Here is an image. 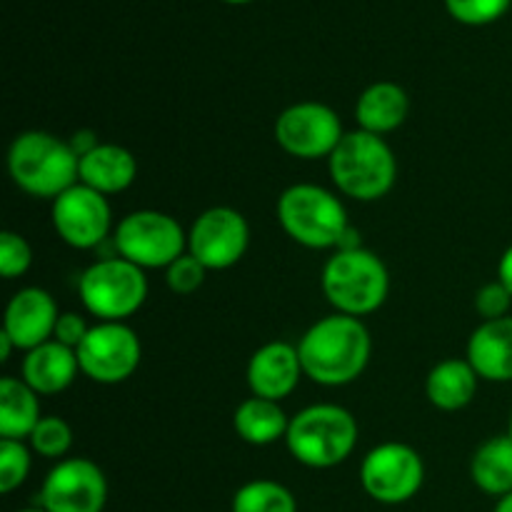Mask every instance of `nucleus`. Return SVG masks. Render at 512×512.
<instances>
[{
	"mask_svg": "<svg viewBox=\"0 0 512 512\" xmlns=\"http://www.w3.org/2000/svg\"><path fill=\"white\" fill-rule=\"evenodd\" d=\"M68 143H70V148L75 150V155H78V158H83V155H88L90 150L98 148L100 140L95 138L93 130H78V133H75Z\"/></svg>",
	"mask_w": 512,
	"mask_h": 512,
	"instance_id": "nucleus-33",
	"label": "nucleus"
},
{
	"mask_svg": "<svg viewBox=\"0 0 512 512\" xmlns=\"http://www.w3.org/2000/svg\"><path fill=\"white\" fill-rule=\"evenodd\" d=\"M300 375L305 373L300 365L298 345L283 343V340L258 348L248 363V385L253 395L275 400V403L288 398L298 388Z\"/></svg>",
	"mask_w": 512,
	"mask_h": 512,
	"instance_id": "nucleus-16",
	"label": "nucleus"
},
{
	"mask_svg": "<svg viewBox=\"0 0 512 512\" xmlns=\"http://www.w3.org/2000/svg\"><path fill=\"white\" fill-rule=\"evenodd\" d=\"M323 293L338 313L363 318L385 303L390 290V275L383 260L370 250H338L325 263Z\"/></svg>",
	"mask_w": 512,
	"mask_h": 512,
	"instance_id": "nucleus-5",
	"label": "nucleus"
},
{
	"mask_svg": "<svg viewBox=\"0 0 512 512\" xmlns=\"http://www.w3.org/2000/svg\"><path fill=\"white\" fill-rule=\"evenodd\" d=\"M493 512H512V493L505 495V498H500Z\"/></svg>",
	"mask_w": 512,
	"mask_h": 512,
	"instance_id": "nucleus-36",
	"label": "nucleus"
},
{
	"mask_svg": "<svg viewBox=\"0 0 512 512\" xmlns=\"http://www.w3.org/2000/svg\"><path fill=\"white\" fill-rule=\"evenodd\" d=\"M408 110V93L398 83L380 80L360 93L358 105H355V120H358L360 130L383 138L385 133H393L405 123Z\"/></svg>",
	"mask_w": 512,
	"mask_h": 512,
	"instance_id": "nucleus-20",
	"label": "nucleus"
},
{
	"mask_svg": "<svg viewBox=\"0 0 512 512\" xmlns=\"http://www.w3.org/2000/svg\"><path fill=\"white\" fill-rule=\"evenodd\" d=\"M138 178V160L128 148L100 143L80 158V183L103 195L123 193Z\"/></svg>",
	"mask_w": 512,
	"mask_h": 512,
	"instance_id": "nucleus-19",
	"label": "nucleus"
},
{
	"mask_svg": "<svg viewBox=\"0 0 512 512\" xmlns=\"http://www.w3.org/2000/svg\"><path fill=\"white\" fill-rule=\"evenodd\" d=\"M108 503V480L100 465L88 458L60 460L40 488L45 512H103Z\"/></svg>",
	"mask_w": 512,
	"mask_h": 512,
	"instance_id": "nucleus-12",
	"label": "nucleus"
},
{
	"mask_svg": "<svg viewBox=\"0 0 512 512\" xmlns=\"http://www.w3.org/2000/svg\"><path fill=\"white\" fill-rule=\"evenodd\" d=\"M248 220L233 208H210L198 215L188 233V253L208 270H228L248 250Z\"/></svg>",
	"mask_w": 512,
	"mask_h": 512,
	"instance_id": "nucleus-14",
	"label": "nucleus"
},
{
	"mask_svg": "<svg viewBox=\"0 0 512 512\" xmlns=\"http://www.w3.org/2000/svg\"><path fill=\"white\" fill-rule=\"evenodd\" d=\"M370 333L360 318L335 313L310 325L298 343L305 378L328 388H340L363 375L368 368Z\"/></svg>",
	"mask_w": 512,
	"mask_h": 512,
	"instance_id": "nucleus-1",
	"label": "nucleus"
},
{
	"mask_svg": "<svg viewBox=\"0 0 512 512\" xmlns=\"http://www.w3.org/2000/svg\"><path fill=\"white\" fill-rule=\"evenodd\" d=\"M512 0H445V8L458 23L483 28L495 23L510 10Z\"/></svg>",
	"mask_w": 512,
	"mask_h": 512,
	"instance_id": "nucleus-28",
	"label": "nucleus"
},
{
	"mask_svg": "<svg viewBox=\"0 0 512 512\" xmlns=\"http://www.w3.org/2000/svg\"><path fill=\"white\" fill-rule=\"evenodd\" d=\"M508 435L512 438V413H510V420H508Z\"/></svg>",
	"mask_w": 512,
	"mask_h": 512,
	"instance_id": "nucleus-39",
	"label": "nucleus"
},
{
	"mask_svg": "<svg viewBox=\"0 0 512 512\" xmlns=\"http://www.w3.org/2000/svg\"><path fill=\"white\" fill-rule=\"evenodd\" d=\"M468 363L480 380L510 383L512 380V318L483 320L468 340Z\"/></svg>",
	"mask_w": 512,
	"mask_h": 512,
	"instance_id": "nucleus-17",
	"label": "nucleus"
},
{
	"mask_svg": "<svg viewBox=\"0 0 512 512\" xmlns=\"http://www.w3.org/2000/svg\"><path fill=\"white\" fill-rule=\"evenodd\" d=\"M510 305H512V295L500 280H493V283L483 285V288L475 293V310L483 315V320L508 318Z\"/></svg>",
	"mask_w": 512,
	"mask_h": 512,
	"instance_id": "nucleus-31",
	"label": "nucleus"
},
{
	"mask_svg": "<svg viewBox=\"0 0 512 512\" xmlns=\"http://www.w3.org/2000/svg\"><path fill=\"white\" fill-rule=\"evenodd\" d=\"M8 173L23 193L55 200L80 183V158L68 140L45 130H28L10 143Z\"/></svg>",
	"mask_w": 512,
	"mask_h": 512,
	"instance_id": "nucleus-2",
	"label": "nucleus"
},
{
	"mask_svg": "<svg viewBox=\"0 0 512 512\" xmlns=\"http://www.w3.org/2000/svg\"><path fill=\"white\" fill-rule=\"evenodd\" d=\"M343 135L338 113L313 100L290 105L275 120V140L293 158H330Z\"/></svg>",
	"mask_w": 512,
	"mask_h": 512,
	"instance_id": "nucleus-11",
	"label": "nucleus"
},
{
	"mask_svg": "<svg viewBox=\"0 0 512 512\" xmlns=\"http://www.w3.org/2000/svg\"><path fill=\"white\" fill-rule=\"evenodd\" d=\"M18 512H45L43 508H23V510H18Z\"/></svg>",
	"mask_w": 512,
	"mask_h": 512,
	"instance_id": "nucleus-38",
	"label": "nucleus"
},
{
	"mask_svg": "<svg viewBox=\"0 0 512 512\" xmlns=\"http://www.w3.org/2000/svg\"><path fill=\"white\" fill-rule=\"evenodd\" d=\"M75 353L85 378L100 385H118L138 370L143 348L135 330L125 323H100L88 330Z\"/></svg>",
	"mask_w": 512,
	"mask_h": 512,
	"instance_id": "nucleus-10",
	"label": "nucleus"
},
{
	"mask_svg": "<svg viewBox=\"0 0 512 512\" xmlns=\"http://www.w3.org/2000/svg\"><path fill=\"white\" fill-rule=\"evenodd\" d=\"M280 228L298 245L310 250H338L348 233V213L343 203L320 185H290L278 200Z\"/></svg>",
	"mask_w": 512,
	"mask_h": 512,
	"instance_id": "nucleus-6",
	"label": "nucleus"
},
{
	"mask_svg": "<svg viewBox=\"0 0 512 512\" xmlns=\"http://www.w3.org/2000/svg\"><path fill=\"white\" fill-rule=\"evenodd\" d=\"M478 380L480 375L475 373L468 360L448 358L430 370L425 393L435 408L455 413V410H463L473 403L475 393H478Z\"/></svg>",
	"mask_w": 512,
	"mask_h": 512,
	"instance_id": "nucleus-21",
	"label": "nucleus"
},
{
	"mask_svg": "<svg viewBox=\"0 0 512 512\" xmlns=\"http://www.w3.org/2000/svg\"><path fill=\"white\" fill-rule=\"evenodd\" d=\"M498 280L505 285V288L510 290V295H512V245H510L508 250H505L503 258H500V263H498Z\"/></svg>",
	"mask_w": 512,
	"mask_h": 512,
	"instance_id": "nucleus-34",
	"label": "nucleus"
},
{
	"mask_svg": "<svg viewBox=\"0 0 512 512\" xmlns=\"http://www.w3.org/2000/svg\"><path fill=\"white\" fill-rule=\"evenodd\" d=\"M30 263H33V248H30L28 240L13 230L0 233V273H3V278H20V275L28 273Z\"/></svg>",
	"mask_w": 512,
	"mask_h": 512,
	"instance_id": "nucleus-29",
	"label": "nucleus"
},
{
	"mask_svg": "<svg viewBox=\"0 0 512 512\" xmlns=\"http://www.w3.org/2000/svg\"><path fill=\"white\" fill-rule=\"evenodd\" d=\"M285 443L300 465L328 470L350 458L358 443V423L340 405H310L290 418Z\"/></svg>",
	"mask_w": 512,
	"mask_h": 512,
	"instance_id": "nucleus-4",
	"label": "nucleus"
},
{
	"mask_svg": "<svg viewBox=\"0 0 512 512\" xmlns=\"http://www.w3.org/2000/svg\"><path fill=\"white\" fill-rule=\"evenodd\" d=\"M470 478L483 493L505 498L512 493V438L498 435L475 450L470 460Z\"/></svg>",
	"mask_w": 512,
	"mask_h": 512,
	"instance_id": "nucleus-24",
	"label": "nucleus"
},
{
	"mask_svg": "<svg viewBox=\"0 0 512 512\" xmlns=\"http://www.w3.org/2000/svg\"><path fill=\"white\" fill-rule=\"evenodd\" d=\"M13 350H15V343L3 333V330H0V363H8Z\"/></svg>",
	"mask_w": 512,
	"mask_h": 512,
	"instance_id": "nucleus-35",
	"label": "nucleus"
},
{
	"mask_svg": "<svg viewBox=\"0 0 512 512\" xmlns=\"http://www.w3.org/2000/svg\"><path fill=\"white\" fill-rule=\"evenodd\" d=\"M425 465L418 450L405 443H383L365 455L360 465V485L383 505H400L420 493Z\"/></svg>",
	"mask_w": 512,
	"mask_h": 512,
	"instance_id": "nucleus-9",
	"label": "nucleus"
},
{
	"mask_svg": "<svg viewBox=\"0 0 512 512\" xmlns=\"http://www.w3.org/2000/svg\"><path fill=\"white\" fill-rule=\"evenodd\" d=\"M188 235L183 225L160 210H135L115 228V248L120 258L138 268H168L185 255Z\"/></svg>",
	"mask_w": 512,
	"mask_h": 512,
	"instance_id": "nucleus-8",
	"label": "nucleus"
},
{
	"mask_svg": "<svg viewBox=\"0 0 512 512\" xmlns=\"http://www.w3.org/2000/svg\"><path fill=\"white\" fill-rule=\"evenodd\" d=\"M58 305L43 288H23L10 298L3 318V333L18 350H33L53 340L58 325Z\"/></svg>",
	"mask_w": 512,
	"mask_h": 512,
	"instance_id": "nucleus-15",
	"label": "nucleus"
},
{
	"mask_svg": "<svg viewBox=\"0 0 512 512\" xmlns=\"http://www.w3.org/2000/svg\"><path fill=\"white\" fill-rule=\"evenodd\" d=\"M88 325H85V320L80 318L78 313H60L58 318V325H55V333H53V340H58V343L68 345V348L78 350L80 343L85 340V335H88Z\"/></svg>",
	"mask_w": 512,
	"mask_h": 512,
	"instance_id": "nucleus-32",
	"label": "nucleus"
},
{
	"mask_svg": "<svg viewBox=\"0 0 512 512\" xmlns=\"http://www.w3.org/2000/svg\"><path fill=\"white\" fill-rule=\"evenodd\" d=\"M50 218H53V228L63 243H68L70 248L90 250L98 248L108 238L113 215H110L108 198L103 193L83 183H75L73 188L53 200Z\"/></svg>",
	"mask_w": 512,
	"mask_h": 512,
	"instance_id": "nucleus-13",
	"label": "nucleus"
},
{
	"mask_svg": "<svg viewBox=\"0 0 512 512\" xmlns=\"http://www.w3.org/2000/svg\"><path fill=\"white\" fill-rule=\"evenodd\" d=\"M28 440L30 448H33L35 453H40L43 458L58 460L63 458L70 450V445H73V430H70V425L65 423L63 418L50 415V418H40V423L35 425V430L30 433Z\"/></svg>",
	"mask_w": 512,
	"mask_h": 512,
	"instance_id": "nucleus-26",
	"label": "nucleus"
},
{
	"mask_svg": "<svg viewBox=\"0 0 512 512\" xmlns=\"http://www.w3.org/2000/svg\"><path fill=\"white\" fill-rule=\"evenodd\" d=\"M328 160L335 188L363 203L385 198L398 178V160L390 145L365 130L345 133Z\"/></svg>",
	"mask_w": 512,
	"mask_h": 512,
	"instance_id": "nucleus-3",
	"label": "nucleus"
},
{
	"mask_svg": "<svg viewBox=\"0 0 512 512\" xmlns=\"http://www.w3.org/2000/svg\"><path fill=\"white\" fill-rule=\"evenodd\" d=\"M40 423L38 393L23 378L5 375L0 380V438L23 440L30 438Z\"/></svg>",
	"mask_w": 512,
	"mask_h": 512,
	"instance_id": "nucleus-22",
	"label": "nucleus"
},
{
	"mask_svg": "<svg viewBox=\"0 0 512 512\" xmlns=\"http://www.w3.org/2000/svg\"><path fill=\"white\" fill-rule=\"evenodd\" d=\"M288 415L275 400H265L253 395L243 400L233 415V428L240 440L250 445H273L288 435Z\"/></svg>",
	"mask_w": 512,
	"mask_h": 512,
	"instance_id": "nucleus-23",
	"label": "nucleus"
},
{
	"mask_svg": "<svg viewBox=\"0 0 512 512\" xmlns=\"http://www.w3.org/2000/svg\"><path fill=\"white\" fill-rule=\"evenodd\" d=\"M233 512H298L295 495L275 480H250L233 495Z\"/></svg>",
	"mask_w": 512,
	"mask_h": 512,
	"instance_id": "nucleus-25",
	"label": "nucleus"
},
{
	"mask_svg": "<svg viewBox=\"0 0 512 512\" xmlns=\"http://www.w3.org/2000/svg\"><path fill=\"white\" fill-rule=\"evenodd\" d=\"M80 300L100 323H123L143 308L148 278L143 268L125 258H105L80 275Z\"/></svg>",
	"mask_w": 512,
	"mask_h": 512,
	"instance_id": "nucleus-7",
	"label": "nucleus"
},
{
	"mask_svg": "<svg viewBox=\"0 0 512 512\" xmlns=\"http://www.w3.org/2000/svg\"><path fill=\"white\" fill-rule=\"evenodd\" d=\"M220 3H228V5H245V3H253V0H220Z\"/></svg>",
	"mask_w": 512,
	"mask_h": 512,
	"instance_id": "nucleus-37",
	"label": "nucleus"
},
{
	"mask_svg": "<svg viewBox=\"0 0 512 512\" xmlns=\"http://www.w3.org/2000/svg\"><path fill=\"white\" fill-rule=\"evenodd\" d=\"M205 273H208V268L198 258L185 253L165 268V283L175 295H193L195 290L203 288Z\"/></svg>",
	"mask_w": 512,
	"mask_h": 512,
	"instance_id": "nucleus-30",
	"label": "nucleus"
},
{
	"mask_svg": "<svg viewBox=\"0 0 512 512\" xmlns=\"http://www.w3.org/2000/svg\"><path fill=\"white\" fill-rule=\"evenodd\" d=\"M30 473V450L23 440L0 438V493H13L28 480Z\"/></svg>",
	"mask_w": 512,
	"mask_h": 512,
	"instance_id": "nucleus-27",
	"label": "nucleus"
},
{
	"mask_svg": "<svg viewBox=\"0 0 512 512\" xmlns=\"http://www.w3.org/2000/svg\"><path fill=\"white\" fill-rule=\"evenodd\" d=\"M78 370V353L58 340H48V343L28 350L23 360V380L38 395L63 393L65 388H70Z\"/></svg>",
	"mask_w": 512,
	"mask_h": 512,
	"instance_id": "nucleus-18",
	"label": "nucleus"
}]
</instances>
